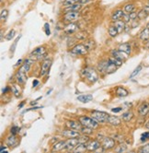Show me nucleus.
<instances>
[{"instance_id": "39", "label": "nucleus", "mask_w": 149, "mask_h": 153, "mask_svg": "<svg viewBox=\"0 0 149 153\" xmlns=\"http://www.w3.org/2000/svg\"><path fill=\"white\" fill-rule=\"evenodd\" d=\"M76 38L78 40H86L88 38V35L86 32H78L76 34Z\"/></svg>"}, {"instance_id": "2", "label": "nucleus", "mask_w": 149, "mask_h": 153, "mask_svg": "<svg viewBox=\"0 0 149 153\" xmlns=\"http://www.w3.org/2000/svg\"><path fill=\"white\" fill-rule=\"evenodd\" d=\"M78 121L81 123L83 126L89 127L92 129H96L99 127V122L97 120H95L93 117H89V116H80L78 118Z\"/></svg>"}, {"instance_id": "23", "label": "nucleus", "mask_w": 149, "mask_h": 153, "mask_svg": "<svg viewBox=\"0 0 149 153\" xmlns=\"http://www.w3.org/2000/svg\"><path fill=\"white\" fill-rule=\"evenodd\" d=\"M63 149H66V141H58L57 143L52 146V151H60Z\"/></svg>"}, {"instance_id": "54", "label": "nucleus", "mask_w": 149, "mask_h": 153, "mask_svg": "<svg viewBox=\"0 0 149 153\" xmlns=\"http://www.w3.org/2000/svg\"><path fill=\"white\" fill-rule=\"evenodd\" d=\"M145 128L149 129V120H147V121H146V123H145Z\"/></svg>"}, {"instance_id": "25", "label": "nucleus", "mask_w": 149, "mask_h": 153, "mask_svg": "<svg viewBox=\"0 0 149 153\" xmlns=\"http://www.w3.org/2000/svg\"><path fill=\"white\" fill-rule=\"evenodd\" d=\"M114 26L117 28V30H118L119 33H121V32L124 30L125 28V22L122 20V19H120V20H117V21H114Z\"/></svg>"}, {"instance_id": "9", "label": "nucleus", "mask_w": 149, "mask_h": 153, "mask_svg": "<svg viewBox=\"0 0 149 153\" xmlns=\"http://www.w3.org/2000/svg\"><path fill=\"white\" fill-rule=\"evenodd\" d=\"M62 136L63 137H66V138H74V137H78L80 136V134H79V132L77 130L67 128V129L63 131Z\"/></svg>"}, {"instance_id": "42", "label": "nucleus", "mask_w": 149, "mask_h": 153, "mask_svg": "<svg viewBox=\"0 0 149 153\" xmlns=\"http://www.w3.org/2000/svg\"><path fill=\"white\" fill-rule=\"evenodd\" d=\"M14 35H15V30H10V31L8 32V33L7 34L6 40H7V41L12 40V39L14 38Z\"/></svg>"}, {"instance_id": "4", "label": "nucleus", "mask_w": 149, "mask_h": 153, "mask_svg": "<svg viewBox=\"0 0 149 153\" xmlns=\"http://www.w3.org/2000/svg\"><path fill=\"white\" fill-rule=\"evenodd\" d=\"M110 114H106L104 112H100V111H93L91 113V117H93L95 120H97L99 123L104 124L107 123L108 118H109Z\"/></svg>"}, {"instance_id": "21", "label": "nucleus", "mask_w": 149, "mask_h": 153, "mask_svg": "<svg viewBox=\"0 0 149 153\" xmlns=\"http://www.w3.org/2000/svg\"><path fill=\"white\" fill-rule=\"evenodd\" d=\"M18 144V138L16 135H12L7 138V145L9 147H15Z\"/></svg>"}, {"instance_id": "13", "label": "nucleus", "mask_w": 149, "mask_h": 153, "mask_svg": "<svg viewBox=\"0 0 149 153\" xmlns=\"http://www.w3.org/2000/svg\"><path fill=\"white\" fill-rule=\"evenodd\" d=\"M66 127H67V128L74 129V130H77V131H80V130H81V128H82V126H83L79 121H78V122H77V121H73V120H70V121H67V122L66 123Z\"/></svg>"}, {"instance_id": "18", "label": "nucleus", "mask_w": 149, "mask_h": 153, "mask_svg": "<svg viewBox=\"0 0 149 153\" xmlns=\"http://www.w3.org/2000/svg\"><path fill=\"white\" fill-rule=\"evenodd\" d=\"M78 30V27L77 24H74V22L72 23H69L66 28H65V32L67 34H72L74 32H76L77 30Z\"/></svg>"}, {"instance_id": "50", "label": "nucleus", "mask_w": 149, "mask_h": 153, "mask_svg": "<svg viewBox=\"0 0 149 153\" xmlns=\"http://www.w3.org/2000/svg\"><path fill=\"white\" fill-rule=\"evenodd\" d=\"M90 1H91V0H81V1H80V4H81V5L88 4V3H89Z\"/></svg>"}, {"instance_id": "53", "label": "nucleus", "mask_w": 149, "mask_h": 153, "mask_svg": "<svg viewBox=\"0 0 149 153\" xmlns=\"http://www.w3.org/2000/svg\"><path fill=\"white\" fill-rule=\"evenodd\" d=\"M21 63H22V59H19V60L16 63V65H16V67H18V65H19Z\"/></svg>"}, {"instance_id": "33", "label": "nucleus", "mask_w": 149, "mask_h": 153, "mask_svg": "<svg viewBox=\"0 0 149 153\" xmlns=\"http://www.w3.org/2000/svg\"><path fill=\"white\" fill-rule=\"evenodd\" d=\"M135 10V6L134 4H126L124 6V11L126 13H131Z\"/></svg>"}, {"instance_id": "28", "label": "nucleus", "mask_w": 149, "mask_h": 153, "mask_svg": "<svg viewBox=\"0 0 149 153\" xmlns=\"http://www.w3.org/2000/svg\"><path fill=\"white\" fill-rule=\"evenodd\" d=\"M82 8V5L81 4H74L69 7H66V10L67 11H79V10Z\"/></svg>"}, {"instance_id": "37", "label": "nucleus", "mask_w": 149, "mask_h": 153, "mask_svg": "<svg viewBox=\"0 0 149 153\" xmlns=\"http://www.w3.org/2000/svg\"><path fill=\"white\" fill-rule=\"evenodd\" d=\"M81 132L84 134V135H90L92 133V128H89V127H86V126H82L81 128Z\"/></svg>"}, {"instance_id": "35", "label": "nucleus", "mask_w": 149, "mask_h": 153, "mask_svg": "<svg viewBox=\"0 0 149 153\" xmlns=\"http://www.w3.org/2000/svg\"><path fill=\"white\" fill-rule=\"evenodd\" d=\"M77 138H78L79 143H83V144H87L88 142L89 141V137L87 135H84V136H79Z\"/></svg>"}, {"instance_id": "58", "label": "nucleus", "mask_w": 149, "mask_h": 153, "mask_svg": "<svg viewBox=\"0 0 149 153\" xmlns=\"http://www.w3.org/2000/svg\"><path fill=\"white\" fill-rule=\"evenodd\" d=\"M30 104H31V105H33V104H37V102H36V101H35V102H31V103H30Z\"/></svg>"}, {"instance_id": "1", "label": "nucleus", "mask_w": 149, "mask_h": 153, "mask_svg": "<svg viewBox=\"0 0 149 153\" xmlns=\"http://www.w3.org/2000/svg\"><path fill=\"white\" fill-rule=\"evenodd\" d=\"M82 75L84 76V78L88 79L91 83L97 82L99 79V75L96 72V70L92 68H86L85 69L82 70Z\"/></svg>"}, {"instance_id": "43", "label": "nucleus", "mask_w": 149, "mask_h": 153, "mask_svg": "<svg viewBox=\"0 0 149 153\" xmlns=\"http://www.w3.org/2000/svg\"><path fill=\"white\" fill-rule=\"evenodd\" d=\"M7 16H8V11L7 9H3L1 11V15H0V17H1V20L5 21L7 19Z\"/></svg>"}, {"instance_id": "24", "label": "nucleus", "mask_w": 149, "mask_h": 153, "mask_svg": "<svg viewBox=\"0 0 149 153\" xmlns=\"http://www.w3.org/2000/svg\"><path fill=\"white\" fill-rule=\"evenodd\" d=\"M119 50L122 51L123 53H125L127 54H130L131 52H132L131 45H130V43H128V42H125V43H122V45H121L119 46Z\"/></svg>"}, {"instance_id": "26", "label": "nucleus", "mask_w": 149, "mask_h": 153, "mask_svg": "<svg viewBox=\"0 0 149 153\" xmlns=\"http://www.w3.org/2000/svg\"><path fill=\"white\" fill-rule=\"evenodd\" d=\"M116 94H117V96H119V97H126L127 95L129 94V92L126 89L122 88V87H117Z\"/></svg>"}, {"instance_id": "16", "label": "nucleus", "mask_w": 149, "mask_h": 153, "mask_svg": "<svg viewBox=\"0 0 149 153\" xmlns=\"http://www.w3.org/2000/svg\"><path fill=\"white\" fill-rule=\"evenodd\" d=\"M149 16V6H145L144 8H142L139 12H138L137 18L139 19H145Z\"/></svg>"}, {"instance_id": "52", "label": "nucleus", "mask_w": 149, "mask_h": 153, "mask_svg": "<svg viewBox=\"0 0 149 153\" xmlns=\"http://www.w3.org/2000/svg\"><path fill=\"white\" fill-rule=\"evenodd\" d=\"M37 109H39V107H34V108H30V109H27V110H25L24 112H29V111H31V110H37Z\"/></svg>"}, {"instance_id": "36", "label": "nucleus", "mask_w": 149, "mask_h": 153, "mask_svg": "<svg viewBox=\"0 0 149 153\" xmlns=\"http://www.w3.org/2000/svg\"><path fill=\"white\" fill-rule=\"evenodd\" d=\"M84 45H86L89 48V50L90 51V50H93V48L95 47V42L92 41V40H88L86 42L84 43Z\"/></svg>"}, {"instance_id": "3", "label": "nucleus", "mask_w": 149, "mask_h": 153, "mask_svg": "<svg viewBox=\"0 0 149 153\" xmlns=\"http://www.w3.org/2000/svg\"><path fill=\"white\" fill-rule=\"evenodd\" d=\"M44 56H46V50H45L44 47L41 46V47H38L34 51L31 52L29 57L30 59L34 60V61H37V60L44 58Z\"/></svg>"}, {"instance_id": "48", "label": "nucleus", "mask_w": 149, "mask_h": 153, "mask_svg": "<svg viewBox=\"0 0 149 153\" xmlns=\"http://www.w3.org/2000/svg\"><path fill=\"white\" fill-rule=\"evenodd\" d=\"M122 110V107H117V108H113V109H111V112H112V113L117 114V113H120Z\"/></svg>"}, {"instance_id": "34", "label": "nucleus", "mask_w": 149, "mask_h": 153, "mask_svg": "<svg viewBox=\"0 0 149 153\" xmlns=\"http://www.w3.org/2000/svg\"><path fill=\"white\" fill-rule=\"evenodd\" d=\"M80 1L81 0H65V1H63V6L69 7L74 4H80Z\"/></svg>"}, {"instance_id": "47", "label": "nucleus", "mask_w": 149, "mask_h": 153, "mask_svg": "<svg viewBox=\"0 0 149 153\" xmlns=\"http://www.w3.org/2000/svg\"><path fill=\"white\" fill-rule=\"evenodd\" d=\"M129 16H130V19H131V20H134L136 18H137V16H138V13H136V12H131V13H129Z\"/></svg>"}, {"instance_id": "11", "label": "nucleus", "mask_w": 149, "mask_h": 153, "mask_svg": "<svg viewBox=\"0 0 149 153\" xmlns=\"http://www.w3.org/2000/svg\"><path fill=\"white\" fill-rule=\"evenodd\" d=\"M51 65H52V60L51 59L47 58V59H45L44 62H42L41 68V76H44L45 75H47L49 73Z\"/></svg>"}, {"instance_id": "40", "label": "nucleus", "mask_w": 149, "mask_h": 153, "mask_svg": "<svg viewBox=\"0 0 149 153\" xmlns=\"http://www.w3.org/2000/svg\"><path fill=\"white\" fill-rule=\"evenodd\" d=\"M138 151L142 152V153H149V143L142 146L139 149H138Z\"/></svg>"}, {"instance_id": "17", "label": "nucleus", "mask_w": 149, "mask_h": 153, "mask_svg": "<svg viewBox=\"0 0 149 153\" xmlns=\"http://www.w3.org/2000/svg\"><path fill=\"white\" fill-rule=\"evenodd\" d=\"M124 14H125V13L123 12V10H122V9H117V10H115V11L113 12V14H112V16H111L112 21L114 22V21H117V20L122 19Z\"/></svg>"}, {"instance_id": "44", "label": "nucleus", "mask_w": 149, "mask_h": 153, "mask_svg": "<svg viewBox=\"0 0 149 153\" xmlns=\"http://www.w3.org/2000/svg\"><path fill=\"white\" fill-rule=\"evenodd\" d=\"M19 130H20V128L18 126H14L11 127V129H10V133H11L12 135H17L19 132Z\"/></svg>"}, {"instance_id": "46", "label": "nucleus", "mask_w": 149, "mask_h": 153, "mask_svg": "<svg viewBox=\"0 0 149 153\" xmlns=\"http://www.w3.org/2000/svg\"><path fill=\"white\" fill-rule=\"evenodd\" d=\"M44 29H45V33H46V35H50L51 34V30H50V25H49V23H45L44 24Z\"/></svg>"}, {"instance_id": "5", "label": "nucleus", "mask_w": 149, "mask_h": 153, "mask_svg": "<svg viewBox=\"0 0 149 153\" xmlns=\"http://www.w3.org/2000/svg\"><path fill=\"white\" fill-rule=\"evenodd\" d=\"M89 52V48L84 45V43H80V45H77L72 50L71 53L77 54V56H86Z\"/></svg>"}, {"instance_id": "12", "label": "nucleus", "mask_w": 149, "mask_h": 153, "mask_svg": "<svg viewBox=\"0 0 149 153\" xmlns=\"http://www.w3.org/2000/svg\"><path fill=\"white\" fill-rule=\"evenodd\" d=\"M129 56V54L123 53L122 51H121L119 49L118 50H112L111 51V56H113V57H115L117 59H119V60H121L122 62L127 59V56Z\"/></svg>"}, {"instance_id": "6", "label": "nucleus", "mask_w": 149, "mask_h": 153, "mask_svg": "<svg viewBox=\"0 0 149 153\" xmlns=\"http://www.w3.org/2000/svg\"><path fill=\"white\" fill-rule=\"evenodd\" d=\"M80 18L79 11H67L65 15H63V20L67 21V22H74Z\"/></svg>"}, {"instance_id": "10", "label": "nucleus", "mask_w": 149, "mask_h": 153, "mask_svg": "<svg viewBox=\"0 0 149 153\" xmlns=\"http://www.w3.org/2000/svg\"><path fill=\"white\" fill-rule=\"evenodd\" d=\"M79 144V141L77 137H74V138H68L66 141V149L68 151H73L74 149L77 145Z\"/></svg>"}, {"instance_id": "15", "label": "nucleus", "mask_w": 149, "mask_h": 153, "mask_svg": "<svg viewBox=\"0 0 149 153\" xmlns=\"http://www.w3.org/2000/svg\"><path fill=\"white\" fill-rule=\"evenodd\" d=\"M149 113V102H143L138 108V114L141 116H145Z\"/></svg>"}, {"instance_id": "30", "label": "nucleus", "mask_w": 149, "mask_h": 153, "mask_svg": "<svg viewBox=\"0 0 149 153\" xmlns=\"http://www.w3.org/2000/svg\"><path fill=\"white\" fill-rule=\"evenodd\" d=\"M88 150L87 149V144H83V143H79L76 148H74V149L73 150L74 152H84Z\"/></svg>"}, {"instance_id": "59", "label": "nucleus", "mask_w": 149, "mask_h": 153, "mask_svg": "<svg viewBox=\"0 0 149 153\" xmlns=\"http://www.w3.org/2000/svg\"><path fill=\"white\" fill-rule=\"evenodd\" d=\"M146 28H147V29H149V22L147 23V25H146Z\"/></svg>"}, {"instance_id": "31", "label": "nucleus", "mask_w": 149, "mask_h": 153, "mask_svg": "<svg viewBox=\"0 0 149 153\" xmlns=\"http://www.w3.org/2000/svg\"><path fill=\"white\" fill-rule=\"evenodd\" d=\"M133 116H134V114H133L132 112H125V113H123L122 115V120H123V121H125V122H129V121H131L132 118H133Z\"/></svg>"}, {"instance_id": "32", "label": "nucleus", "mask_w": 149, "mask_h": 153, "mask_svg": "<svg viewBox=\"0 0 149 153\" xmlns=\"http://www.w3.org/2000/svg\"><path fill=\"white\" fill-rule=\"evenodd\" d=\"M109 34H110L111 37H116L117 35L119 34L118 30H117V28L114 25H112V26H111L109 28Z\"/></svg>"}, {"instance_id": "45", "label": "nucleus", "mask_w": 149, "mask_h": 153, "mask_svg": "<svg viewBox=\"0 0 149 153\" xmlns=\"http://www.w3.org/2000/svg\"><path fill=\"white\" fill-rule=\"evenodd\" d=\"M126 149H127V147L124 144H121L120 146H118V148L115 149V151H117V152H123Z\"/></svg>"}, {"instance_id": "55", "label": "nucleus", "mask_w": 149, "mask_h": 153, "mask_svg": "<svg viewBox=\"0 0 149 153\" xmlns=\"http://www.w3.org/2000/svg\"><path fill=\"white\" fill-rule=\"evenodd\" d=\"M7 91H8V87H6V89H4V90H3V94L7 93Z\"/></svg>"}, {"instance_id": "51", "label": "nucleus", "mask_w": 149, "mask_h": 153, "mask_svg": "<svg viewBox=\"0 0 149 153\" xmlns=\"http://www.w3.org/2000/svg\"><path fill=\"white\" fill-rule=\"evenodd\" d=\"M38 84H39V80L34 79V80H33V82H32V86H33V87H37V86H38Z\"/></svg>"}, {"instance_id": "41", "label": "nucleus", "mask_w": 149, "mask_h": 153, "mask_svg": "<svg viewBox=\"0 0 149 153\" xmlns=\"http://www.w3.org/2000/svg\"><path fill=\"white\" fill-rule=\"evenodd\" d=\"M11 91H12V93L14 94L15 97H19V96H20V91H19V90H18L17 86L13 85V86L11 87Z\"/></svg>"}, {"instance_id": "7", "label": "nucleus", "mask_w": 149, "mask_h": 153, "mask_svg": "<svg viewBox=\"0 0 149 153\" xmlns=\"http://www.w3.org/2000/svg\"><path fill=\"white\" fill-rule=\"evenodd\" d=\"M26 69L21 65V68L18 69V71L17 72L16 74V79H17V82L20 85H23L26 80H27V76H26Z\"/></svg>"}, {"instance_id": "29", "label": "nucleus", "mask_w": 149, "mask_h": 153, "mask_svg": "<svg viewBox=\"0 0 149 153\" xmlns=\"http://www.w3.org/2000/svg\"><path fill=\"white\" fill-rule=\"evenodd\" d=\"M108 61H109L111 65H115V67H117V68H120L121 65H122V61H121V60H119V59H117V58H115V57H113V56L110 57V58L108 59Z\"/></svg>"}, {"instance_id": "14", "label": "nucleus", "mask_w": 149, "mask_h": 153, "mask_svg": "<svg viewBox=\"0 0 149 153\" xmlns=\"http://www.w3.org/2000/svg\"><path fill=\"white\" fill-rule=\"evenodd\" d=\"M100 146L101 145L98 140H91L87 143V149L89 151H96Z\"/></svg>"}, {"instance_id": "19", "label": "nucleus", "mask_w": 149, "mask_h": 153, "mask_svg": "<svg viewBox=\"0 0 149 153\" xmlns=\"http://www.w3.org/2000/svg\"><path fill=\"white\" fill-rule=\"evenodd\" d=\"M108 124L113 126H118L121 125V119L117 116H112V115H110L109 118H108V121H107Z\"/></svg>"}, {"instance_id": "20", "label": "nucleus", "mask_w": 149, "mask_h": 153, "mask_svg": "<svg viewBox=\"0 0 149 153\" xmlns=\"http://www.w3.org/2000/svg\"><path fill=\"white\" fill-rule=\"evenodd\" d=\"M93 100V96L91 94H86V95H80L77 97V101L83 103L89 102Z\"/></svg>"}, {"instance_id": "49", "label": "nucleus", "mask_w": 149, "mask_h": 153, "mask_svg": "<svg viewBox=\"0 0 149 153\" xmlns=\"http://www.w3.org/2000/svg\"><path fill=\"white\" fill-rule=\"evenodd\" d=\"M19 38H20V35L17 38V40H16V41H15V42H14V45L11 47V51H12V52H14V49H15V47H16V45H17V42H18V41L19 40Z\"/></svg>"}, {"instance_id": "38", "label": "nucleus", "mask_w": 149, "mask_h": 153, "mask_svg": "<svg viewBox=\"0 0 149 153\" xmlns=\"http://www.w3.org/2000/svg\"><path fill=\"white\" fill-rule=\"evenodd\" d=\"M142 70V65H138V67L133 71V73L130 75V79H133V78H134V76L137 75V74H139V72Z\"/></svg>"}, {"instance_id": "60", "label": "nucleus", "mask_w": 149, "mask_h": 153, "mask_svg": "<svg viewBox=\"0 0 149 153\" xmlns=\"http://www.w3.org/2000/svg\"><path fill=\"white\" fill-rule=\"evenodd\" d=\"M147 137H148V139H149V132H147Z\"/></svg>"}, {"instance_id": "22", "label": "nucleus", "mask_w": 149, "mask_h": 153, "mask_svg": "<svg viewBox=\"0 0 149 153\" xmlns=\"http://www.w3.org/2000/svg\"><path fill=\"white\" fill-rule=\"evenodd\" d=\"M108 67H109V62H108V60L107 61H101L98 65V69L101 73H107Z\"/></svg>"}, {"instance_id": "27", "label": "nucleus", "mask_w": 149, "mask_h": 153, "mask_svg": "<svg viewBox=\"0 0 149 153\" xmlns=\"http://www.w3.org/2000/svg\"><path fill=\"white\" fill-rule=\"evenodd\" d=\"M139 38L143 41H147L149 40V29H147L146 27L140 32L139 34Z\"/></svg>"}, {"instance_id": "56", "label": "nucleus", "mask_w": 149, "mask_h": 153, "mask_svg": "<svg viewBox=\"0 0 149 153\" xmlns=\"http://www.w3.org/2000/svg\"><path fill=\"white\" fill-rule=\"evenodd\" d=\"M4 149H6V146H1V152H4Z\"/></svg>"}, {"instance_id": "61", "label": "nucleus", "mask_w": 149, "mask_h": 153, "mask_svg": "<svg viewBox=\"0 0 149 153\" xmlns=\"http://www.w3.org/2000/svg\"><path fill=\"white\" fill-rule=\"evenodd\" d=\"M147 5H148V6H149V0H148V3H147Z\"/></svg>"}, {"instance_id": "8", "label": "nucleus", "mask_w": 149, "mask_h": 153, "mask_svg": "<svg viewBox=\"0 0 149 153\" xmlns=\"http://www.w3.org/2000/svg\"><path fill=\"white\" fill-rule=\"evenodd\" d=\"M101 146L105 149H111L115 147V140L111 137H105L102 138V142H101Z\"/></svg>"}, {"instance_id": "57", "label": "nucleus", "mask_w": 149, "mask_h": 153, "mask_svg": "<svg viewBox=\"0 0 149 153\" xmlns=\"http://www.w3.org/2000/svg\"><path fill=\"white\" fill-rule=\"evenodd\" d=\"M24 104H25V102H22V103H21V104H20V105L18 106V108H19V109H20V108H22V106H23Z\"/></svg>"}]
</instances>
